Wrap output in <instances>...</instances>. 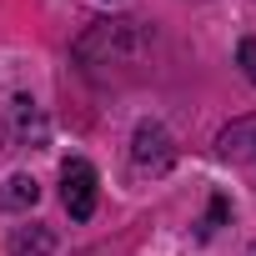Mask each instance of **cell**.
<instances>
[{"label":"cell","mask_w":256,"mask_h":256,"mask_svg":"<svg viewBox=\"0 0 256 256\" xmlns=\"http://www.w3.org/2000/svg\"><path fill=\"white\" fill-rule=\"evenodd\" d=\"M216 151H221L226 161H246V166H256V116L231 120L226 131L216 136Z\"/></svg>","instance_id":"5"},{"label":"cell","mask_w":256,"mask_h":256,"mask_svg":"<svg viewBox=\"0 0 256 256\" xmlns=\"http://www.w3.org/2000/svg\"><path fill=\"white\" fill-rule=\"evenodd\" d=\"M60 201H66L70 221H90V216H96V201H100V176H96V166H90V161L70 156V161L60 166Z\"/></svg>","instance_id":"2"},{"label":"cell","mask_w":256,"mask_h":256,"mask_svg":"<svg viewBox=\"0 0 256 256\" xmlns=\"http://www.w3.org/2000/svg\"><path fill=\"white\" fill-rule=\"evenodd\" d=\"M10 256H56V236H50V226H40V221L16 226V236H10Z\"/></svg>","instance_id":"6"},{"label":"cell","mask_w":256,"mask_h":256,"mask_svg":"<svg viewBox=\"0 0 256 256\" xmlns=\"http://www.w3.org/2000/svg\"><path fill=\"white\" fill-rule=\"evenodd\" d=\"M236 60H241V70H246V80L256 86V36H246V40L236 46Z\"/></svg>","instance_id":"9"},{"label":"cell","mask_w":256,"mask_h":256,"mask_svg":"<svg viewBox=\"0 0 256 256\" xmlns=\"http://www.w3.org/2000/svg\"><path fill=\"white\" fill-rule=\"evenodd\" d=\"M6 136L16 146H46V116L30 96H16L10 100V126H6Z\"/></svg>","instance_id":"4"},{"label":"cell","mask_w":256,"mask_h":256,"mask_svg":"<svg viewBox=\"0 0 256 256\" xmlns=\"http://www.w3.org/2000/svg\"><path fill=\"white\" fill-rule=\"evenodd\" d=\"M226 211H231V201H226V196H216V201H211V211H206V221H201V241H206V236H216V226L226 221Z\"/></svg>","instance_id":"8"},{"label":"cell","mask_w":256,"mask_h":256,"mask_svg":"<svg viewBox=\"0 0 256 256\" xmlns=\"http://www.w3.org/2000/svg\"><path fill=\"white\" fill-rule=\"evenodd\" d=\"M36 201H40L36 176H10L6 186H0V211H30Z\"/></svg>","instance_id":"7"},{"label":"cell","mask_w":256,"mask_h":256,"mask_svg":"<svg viewBox=\"0 0 256 256\" xmlns=\"http://www.w3.org/2000/svg\"><path fill=\"white\" fill-rule=\"evenodd\" d=\"M131 161H136V171H151V176L171 171L176 146H171V136H166L161 120H141V126H136V136H131Z\"/></svg>","instance_id":"3"},{"label":"cell","mask_w":256,"mask_h":256,"mask_svg":"<svg viewBox=\"0 0 256 256\" xmlns=\"http://www.w3.org/2000/svg\"><path fill=\"white\" fill-rule=\"evenodd\" d=\"M146 36L136 20H96L80 40H76V60L90 80H110V66H131L141 60Z\"/></svg>","instance_id":"1"}]
</instances>
